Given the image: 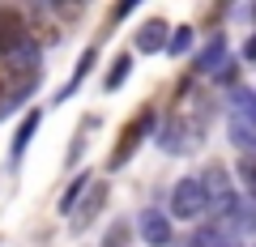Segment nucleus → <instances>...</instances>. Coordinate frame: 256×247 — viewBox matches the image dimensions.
<instances>
[{
	"mask_svg": "<svg viewBox=\"0 0 256 247\" xmlns=\"http://www.w3.org/2000/svg\"><path fill=\"white\" fill-rule=\"evenodd\" d=\"M154 141H158V149H162V154L184 158V154H192V149L201 145V128H196L188 115H166L162 124H158Z\"/></svg>",
	"mask_w": 256,
	"mask_h": 247,
	"instance_id": "obj_1",
	"label": "nucleus"
},
{
	"mask_svg": "<svg viewBox=\"0 0 256 247\" xmlns=\"http://www.w3.org/2000/svg\"><path fill=\"white\" fill-rule=\"evenodd\" d=\"M210 213V196H205V183H201V175L196 179H180L171 188V213L166 218H180V222H192V218H205Z\"/></svg>",
	"mask_w": 256,
	"mask_h": 247,
	"instance_id": "obj_2",
	"label": "nucleus"
},
{
	"mask_svg": "<svg viewBox=\"0 0 256 247\" xmlns=\"http://www.w3.org/2000/svg\"><path fill=\"white\" fill-rule=\"evenodd\" d=\"M201 183H205V196H210V209L218 213V218H226V213H235L239 205H244L235 196V188H230V179H226L222 166H210V171L201 175Z\"/></svg>",
	"mask_w": 256,
	"mask_h": 247,
	"instance_id": "obj_3",
	"label": "nucleus"
},
{
	"mask_svg": "<svg viewBox=\"0 0 256 247\" xmlns=\"http://www.w3.org/2000/svg\"><path fill=\"white\" fill-rule=\"evenodd\" d=\"M137 235H141V243H150V247H171L175 230H171V218H166L162 209H141L137 213Z\"/></svg>",
	"mask_w": 256,
	"mask_h": 247,
	"instance_id": "obj_4",
	"label": "nucleus"
},
{
	"mask_svg": "<svg viewBox=\"0 0 256 247\" xmlns=\"http://www.w3.org/2000/svg\"><path fill=\"white\" fill-rule=\"evenodd\" d=\"M150 128H154V111L146 107V111H141V115H137V119H132V124H128V128H124V137H120V145H116V154H111V171H116L120 162H128V158L137 154V145H141V137H146Z\"/></svg>",
	"mask_w": 256,
	"mask_h": 247,
	"instance_id": "obj_5",
	"label": "nucleus"
},
{
	"mask_svg": "<svg viewBox=\"0 0 256 247\" xmlns=\"http://www.w3.org/2000/svg\"><path fill=\"white\" fill-rule=\"evenodd\" d=\"M26 17H22V9H9V4H0V51L13 55L22 43H26Z\"/></svg>",
	"mask_w": 256,
	"mask_h": 247,
	"instance_id": "obj_6",
	"label": "nucleus"
},
{
	"mask_svg": "<svg viewBox=\"0 0 256 247\" xmlns=\"http://www.w3.org/2000/svg\"><path fill=\"white\" fill-rule=\"evenodd\" d=\"M192 64H196V73H210V77H218L222 68L230 64V47H226V38H222V34H214L210 43H205L201 51H196V60H192Z\"/></svg>",
	"mask_w": 256,
	"mask_h": 247,
	"instance_id": "obj_7",
	"label": "nucleus"
},
{
	"mask_svg": "<svg viewBox=\"0 0 256 247\" xmlns=\"http://www.w3.org/2000/svg\"><path fill=\"white\" fill-rule=\"evenodd\" d=\"M38 124H43V111H26V119H22L18 137H13V145H9V166H18L22 158H26V149H30V141H34Z\"/></svg>",
	"mask_w": 256,
	"mask_h": 247,
	"instance_id": "obj_8",
	"label": "nucleus"
},
{
	"mask_svg": "<svg viewBox=\"0 0 256 247\" xmlns=\"http://www.w3.org/2000/svg\"><path fill=\"white\" fill-rule=\"evenodd\" d=\"M226 107H230V124H252L256 128V90H248V85L230 90Z\"/></svg>",
	"mask_w": 256,
	"mask_h": 247,
	"instance_id": "obj_9",
	"label": "nucleus"
},
{
	"mask_svg": "<svg viewBox=\"0 0 256 247\" xmlns=\"http://www.w3.org/2000/svg\"><path fill=\"white\" fill-rule=\"evenodd\" d=\"M166 34H171L166 21L162 17H150L146 26L137 30V51H158V47H166Z\"/></svg>",
	"mask_w": 256,
	"mask_h": 247,
	"instance_id": "obj_10",
	"label": "nucleus"
},
{
	"mask_svg": "<svg viewBox=\"0 0 256 247\" xmlns=\"http://www.w3.org/2000/svg\"><path fill=\"white\" fill-rule=\"evenodd\" d=\"M102 201H107V183H94V188H86V201H82V213H73L77 226H86V222L94 218V213L102 209Z\"/></svg>",
	"mask_w": 256,
	"mask_h": 247,
	"instance_id": "obj_11",
	"label": "nucleus"
},
{
	"mask_svg": "<svg viewBox=\"0 0 256 247\" xmlns=\"http://www.w3.org/2000/svg\"><path fill=\"white\" fill-rule=\"evenodd\" d=\"M94 60H98V51H94V47H86V51L77 55V68H73V77H68V85H64V94H60V98H68V94H73L77 85L86 81V73L94 68Z\"/></svg>",
	"mask_w": 256,
	"mask_h": 247,
	"instance_id": "obj_12",
	"label": "nucleus"
},
{
	"mask_svg": "<svg viewBox=\"0 0 256 247\" xmlns=\"http://www.w3.org/2000/svg\"><path fill=\"white\" fill-rule=\"evenodd\" d=\"M128 73H132V55L120 51V55H116V64H111V73L102 77V90H120V81H124Z\"/></svg>",
	"mask_w": 256,
	"mask_h": 247,
	"instance_id": "obj_13",
	"label": "nucleus"
},
{
	"mask_svg": "<svg viewBox=\"0 0 256 247\" xmlns=\"http://www.w3.org/2000/svg\"><path fill=\"white\" fill-rule=\"evenodd\" d=\"M235 171H239V183L248 188V196L256 201V154H244V158H239V166H235Z\"/></svg>",
	"mask_w": 256,
	"mask_h": 247,
	"instance_id": "obj_14",
	"label": "nucleus"
},
{
	"mask_svg": "<svg viewBox=\"0 0 256 247\" xmlns=\"http://www.w3.org/2000/svg\"><path fill=\"white\" fill-rule=\"evenodd\" d=\"M86 188H90V175H82L77 183H68V192H64V201H60V213H68V218H73V213H77V201H82Z\"/></svg>",
	"mask_w": 256,
	"mask_h": 247,
	"instance_id": "obj_15",
	"label": "nucleus"
},
{
	"mask_svg": "<svg viewBox=\"0 0 256 247\" xmlns=\"http://www.w3.org/2000/svg\"><path fill=\"white\" fill-rule=\"evenodd\" d=\"M230 141H235L244 154H256V128L252 124H230Z\"/></svg>",
	"mask_w": 256,
	"mask_h": 247,
	"instance_id": "obj_16",
	"label": "nucleus"
},
{
	"mask_svg": "<svg viewBox=\"0 0 256 247\" xmlns=\"http://www.w3.org/2000/svg\"><path fill=\"white\" fill-rule=\"evenodd\" d=\"M188 43H192V26H175L171 38H166V51H171V55H184V51H188Z\"/></svg>",
	"mask_w": 256,
	"mask_h": 247,
	"instance_id": "obj_17",
	"label": "nucleus"
},
{
	"mask_svg": "<svg viewBox=\"0 0 256 247\" xmlns=\"http://www.w3.org/2000/svg\"><path fill=\"white\" fill-rule=\"evenodd\" d=\"M218 239H222V235H218V226H201V230H196V235H192L184 247H214Z\"/></svg>",
	"mask_w": 256,
	"mask_h": 247,
	"instance_id": "obj_18",
	"label": "nucleus"
},
{
	"mask_svg": "<svg viewBox=\"0 0 256 247\" xmlns=\"http://www.w3.org/2000/svg\"><path fill=\"white\" fill-rule=\"evenodd\" d=\"M128 243V226L124 222H116V226L107 230V239H102V247H124Z\"/></svg>",
	"mask_w": 256,
	"mask_h": 247,
	"instance_id": "obj_19",
	"label": "nucleus"
},
{
	"mask_svg": "<svg viewBox=\"0 0 256 247\" xmlns=\"http://www.w3.org/2000/svg\"><path fill=\"white\" fill-rule=\"evenodd\" d=\"M244 60H248V64H256V34L244 43Z\"/></svg>",
	"mask_w": 256,
	"mask_h": 247,
	"instance_id": "obj_20",
	"label": "nucleus"
},
{
	"mask_svg": "<svg viewBox=\"0 0 256 247\" xmlns=\"http://www.w3.org/2000/svg\"><path fill=\"white\" fill-rule=\"evenodd\" d=\"M214 247H239V239H218Z\"/></svg>",
	"mask_w": 256,
	"mask_h": 247,
	"instance_id": "obj_21",
	"label": "nucleus"
},
{
	"mask_svg": "<svg viewBox=\"0 0 256 247\" xmlns=\"http://www.w3.org/2000/svg\"><path fill=\"white\" fill-rule=\"evenodd\" d=\"M0 94H4V77H0Z\"/></svg>",
	"mask_w": 256,
	"mask_h": 247,
	"instance_id": "obj_22",
	"label": "nucleus"
}]
</instances>
